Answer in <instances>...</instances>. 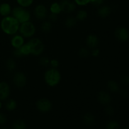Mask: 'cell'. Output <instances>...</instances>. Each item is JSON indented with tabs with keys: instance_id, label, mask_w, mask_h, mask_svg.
<instances>
[{
	"instance_id": "11",
	"label": "cell",
	"mask_w": 129,
	"mask_h": 129,
	"mask_svg": "<svg viewBox=\"0 0 129 129\" xmlns=\"http://www.w3.org/2000/svg\"><path fill=\"white\" fill-rule=\"evenodd\" d=\"M10 94V85L6 82H0V100H5Z\"/></svg>"
},
{
	"instance_id": "24",
	"label": "cell",
	"mask_w": 129,
	"mask_h": 129,
	"mask_svg": "<svg viewBox=\"0 0 129 129\" xmlns=\"http://www.w3.org/2000/svg\"><path fill=\"white\" fill-rule=\"evenodd\" d=\"M88 17V13L84 10H80L77 12L75 18L77 21H84Z\"/></svg>"
},
{
	"instance_id": "10",
	"label": "cell",
	"mask_w": 129,
	"mask_h": 129,
	"mask_svg": "<svg viewBox=\"0 0 129 129\" xmlns=\"http://www.w3.org/2000/svg\"><path fill=\"white\" fill-rule=\"evenodd\" d=\"M115 36L120 41L125 42L129 39V31L126 28L119 27L115 31Z\"/></svg>"
},
{
	"instance_id": "28",
	"label": "cell",
	"mask_w": 129,
	"mask_h": 129,
	"mask_svg": "<svg viewBox=\"0 0 129 129\" xmlns=\"http://www.w3.org/2000/svg\"><path fill=\"white\" fill-rule=\"evenodd\" d=\"M34 0H16V2L19 6L23 8H27L31 6L34 3Z\"/></svg>"
},
{
	"instance_id": "30",
	"label": "cell",
	"mask_w": 129,
	"mask_h": 129,
	"mask_svg": "<svg viewBox=\"0 0 129 129\" xmlns=\"http://www.w3.org/2000/svg\"><path fill=\"white\" fill-rule=\"evenodd\" d=\"M120 125L117 121L112 120L108 123L107 125V129H119Z\"/></svg>"
},
{
	"instance_id": "18",
	"label": "cell",
	"mask_w": 129,
	"mask_h": 129,
	"mask_svg": "<svg viewBox=\"0 0 129 129\" xmlns=\"http://www.w3.org/2000/svg\"><path fill=\"white\" fill-rule=\"evenodd\" d=\"M77 20L74 16H69L66 18L64 21V25L68 28H72L74 27L77 23Z\"/></svg>"
},
{
	"instance_id": "9",
	"label": "cell",
	"mask_w": 129,
	"mask_h": 129,
	"mask_svg": "<svg viewBox=\"0 0 129 129\" xmlns=\"http://www.w3.org/2000/svg\"><path fill=\"white\" fill-rule=\"evenodd\" d=\"M34 15L38 20H44L47 16V9L44 5L39 4L34 9Z\"/></svg>"
},
{
	"instance_id": "36",
	"label": "cell",
	"mask_w": 129,
	"mask_h": 129,
	"mask_svg": "<svg viewBox=\"0 0 129 129\" xmlns=\"http://www.w3.org/2000/svg\"><path fill=\"white\" fill-rule=\"evenodd\" d=\"M57 18H58V15H56V14L50 13V15H49V19L50 21H55L57 20Z\"/></svg>"
},
{
	"instance_id": "3",
	"label": "cell",
	"mask_w": 129,
	"mask_h": 129,
	"mask_svg": "<svg viewBox=\"0 0 129 129\" xmlns=\"http://www.w3.org/2000/svg\"><path fill=\"white\" fill-rule=\"evenodd\" d=\"M11 14L13 17H15L20 23L26 22L30 21L31 15L27 10L21 6H16L11 10Z\"/></svg>"
},
{
	"instance_id": "13",
	"label": "cell",
	"mask_w": 129,
	"mask_h": 129,
	"mask_svg": "<svg viewBox=\"0 0 129 129\" xmlns=\"http://www.w3.org/2000/svg\"><path fill=\"white\" fill-rule=\"evenodd\" d=\"M97 99L101 104L104 105H109L112 101L111 96L110 95L109 93L105 91H101L98 93Z\"/></svg>"
},
{
	"instance_id": "39",
	"label": "cell",
	"mask_w": 129,
	"mask_h": 129,
	"mask_svg": "<svg viewBox=\"0 0 129 129\" xmlns=\"http://www.w3.org/2000/svg\"><path fill=\"white\" fill-rule=\"evenodd\" d=\"M120 93L121 96H123V97L127 96V94H128V93H127V92L126 91H125V90H122V91H120Z\"/></svg>"
},
{
	"instance_id": "38",
	"label": "cell",
	"mask_w": 129,
	"mask_h": 129,
	"mask_svg": "<svg viewBox=\"0 0 129 129\" xmlns=\"http://www.w3.org/2000/svg\"><path fill=\"white\" fill-rule=\"evenodd\" d=\"M100 54V50L98 48H94V49H93V50L91 52V55H93V57H96L99 56Z\"/></svg>"
},
{
	"instance_id": "7",
	"label": "cell",
	"mask_w": 129,
	"mask_h": 129,
	"mask_svg": "<svg viewBox=\"0 0 129 129\" xmlns=\"http://www.w3.org/2000/svg\"><path fill=\"white\" fill-rule=\"evenodd\" d=\"M13 81L16 87L19 88H22L26 86V83H27V78L24 73L17 72L14 74Z\"/></svg>"
},
{
	"instance_id": "23",
	"label": "cell",
	"mask_w": 129,
	"mask_h": 129,
	"mask_svg": "<svg viewBox=\"0 0 129 129\" xmlns=\"http://www.w3.org/2000/svg\"><path fill=\"white\" fill-rule=\"evenodd\" d=\"M6 67L8 70L10 72H13L16 69V63L15 60L13 59H8L6 60Z\"/></svg>"
},
{
	"instance_id": "5",
	"label": "cell",
	"mask_w": 129,
	"mask_h": 129,
	"mask_svg": "<svg viewBox=\"0 0 129 129\" xmlns=\"http://www.w3.org/2000/svg\"><path fill=\"white\" fill-rule=\"evenodd\" d=\"M19 31L21 36L25 38H30L34 36L36 32V27L31 21L20 23L19 27Z\"/></svg>"
},
{
	"instance_id": "15",
	"label": "cell",
	"mask_w": 129,
	"mask_h": 129,
	"mask_svg": "<svg viewBox=\"0 0 129 129\" xmlns=\"http://www.w3.org/2000/svg\"><path fill=\"white\" fill-rule=\"evenodd\" d=\"M111 11H112V9L110 6L107 5H103V6L102 5L98 10L97 13L100 17L102 18H105L110 15Z\"/></svg>"
},
{
	"instance_id": "34",
	"label": "cell",
	"mask_w": 129,
	"mask_h": 129,
	"mask_svg": "<svg viewBox=\"0 0 129 129\" xmlns=\"http://www.w3.org/2000/svg\"><path fill=\"white\" fill-rule=\"evenodd\" d=\"M50 65L51 66L52 68H55V69H57L59 66V60L56 59H52V60H50Z\"/></svg>"
},
{
	"instance_id": "14",
	"label": "cell",
	"mask_w": 129,
	"mask_h": 129,
	"mask_svg": "<svg viewBox=\"0 0 129 129\" xmlns=\"http://www.w3.org/2000/svg\"><path fill=\"white\" fill-rule=\"evenodd\" d=\"M25 42L24 37L21 35H15L11 40V45L14 49H18L21 47Z\"/></svg>"
},
{
	"instance_id": "31",
	"label": "cell",
	"mask_w": 129,
	"mask_h": 129,
	"mask_svg": "<svg viewBox=\"0 0 129 129\" xmlns=\"http://www.w3.org/2000/svg\"><path fill=\"white\" fill-rule=\"evenodd\" d=\"M105 113L107 115L111 116L112 115H113V113H115V110L113 108V107H112L110 105H105Z\"/></svg>"
},
{
	"instance_id": "41",
	"label": "cell",
	"mask_w": 129,
	"mask_h": 129,
	"mask_svg": "<svg viewBox=\"0 0 129 129\" xmlns=\"http://www.w3.org/2000/svg\"><path fill=\"white\" fill-rule=\"evenodd\" d=\"M124 129H129V127H125V128H124Z\"/></svg>"
},
{
	"instance_id": "1",
	"label": "cell",
	"mask_w": 129,
	"mask_h": 129,
	"mask_svg": "<svg viewBox=\"0 0 129 129\" xmlns=\"http://www.w3.org/2000/svg\"><path fill=\"white\" fill-rule=\"evenodd\" d=\"M20 23L13 16H7L4 17L1 21L0 26L5 34L7 35H15L18 31Z\"/></svg>"
},
{
	"instance_id": "27",
	"label": "cell",
	"mask_w": 129,
	"mask_h": 129,
	"mask_svg": "<svg viewBox=\"0 0 129 129\" xmlns=\"http://www.w3.org/2000/svg\"><path fill=\"white\" fill-rule=\"evenodd\" d=\"M90 55V51L88 48L82 47L78 51V55L81 58H86Z\"/></svg>"
},
{
	"instance_id": "12",
	"label": "cell",
	"mask_w": 129,
	"mask_h": 129,
	"mask_svg": "<svg viewBox=\"0 0 129 129\" xmlns=\"http://www.w3.org/2000/svg\"><path fill=\"white\" fill-rule=\"evenodd\" d=\"M100 43L99 38L95 34H89L86 39V44L90 49H94L98 46Z\"/></svg>"
},
{
	"instance_id": "16",
	"label": "cell",
	"mask_w": 129,
	"mask_h": 129,
	"mask_svg": "<svg viewBox=\"0 0 129 129\" xmlns=\"http://www.w3.org/2000/svg\"><path fill=\"white\" fill-rule=\"evenodd\" d=\"M11 6L8 3H4L0 5V15L4 17L9 16L11 13Z\"/></svg>"
},
{
	"instance_id": "17",
	"label": "cell",
	"mask_w": 129,
	"mask_h": 129,
	"mask_svg": "<svg viewBox=\"0 0 129 129\" xmlns=\"http://www.w3.org/2000/svg\"><path fill=\"white\" fill-rule=\"evenodd\" d=\"M83 120L86 125L91 126L95 122V117H94V115L92 113H86L83 116Z\"/></svg>"
},
{
	"instance_id": "6",
	"label": "cell",
	"mask_w": 129,
	"mask_h": 129,
	"mask_svg": "<svg viewBox=\"0 0 129 129\" xmlns=\"http://www.w3.org/2000/svg\"><path fill=\"white\" fill-rule=\"evenodd\" d=\"M36 107L37 110L43 113L49 112L52 109V104L50 100L45 98H40L36 102Z\"/></svg>"
},
{
	"instance_id": "20",
	"label": "cell",
	"mask_w": 129,
	"mask_h": 129,
	"mask_svg": "<svg viewBox=\"0 0 129 129\" xmlns=\"http://www.w3.org/2000/svg\"><path fill=\"white\" fill-rule=\"evenodd\" d=\"M50 11L52 13L56 14V15L60 14L62 12L60 3L57 2L52 3L50 6Z\"/></svg>"
},
{
	"instance_id": "22",
	"label": "cell",
	"mask_w": 129,
	"mask_h": 129,
	"mask_svg": "<svg viewBox=\"0 0 129 129\" xmlns=\"http://www.w3.org/2000/svg\"><path fill=\"white\" fill-rule=\"evenodd\" d=\"M6 110L8 111H13L17 107V102L14 99H10L7 101L5 105Z\"/></svg>"
},
{
	"instance_id": "21",
	"label": "cell",
	"mask_w": 129,
	"mask_h": 129,
	"mask_svg": "<svg viewBox=\"0 0 129 129\" xmlns=\"http://www.w3.org/2000/svg\"><path fill=\"white\" fill-rule=\"evenodd\" d=\"M52 28V25L51 21H45L42 23L41 26H40V29H41L42 31L44 33H49L51 31Z\"/></svg>"
},
{
	"instance_id": "29",
	"label": "cell",
	"mask_w": 129,
	"mask_h": 129,
	"mask_svg": "<svg viewBox=\"0 0 129 129\" xmlns=\"http://www.w3.org/2000/svg\"><path fill=\"white\" fill-rule=\"evenodd\" d=\"M50 59L47 56H42L39 60V64L43 67H47L50 64Z\"/></svg>"
},
{
	"instance_id": "33",
	"label": "cell",
	"mask_w": 129,
	"mask_h": 129,
	"mask_svg": "<svg viewBox=\"0 0 129 129\" xmlns=\"http://www.w3.org/2000/svg\"><path fill=\"white\" fill-rule=\"evenodd\" d=\"M121 83H123L125 85H128L129 84V76L123 74L120 77Z\"/></svg>"
},
{
	"instance_id": "19",
	"label": "cell",
	"mask_w": 129,
	"mask_h": 129,
	"mask_svg": "<svg viewBox=\"0 0 129 129\" xmlns=\"http://www.w3.org/2000/svg\"><path fill=\"white\" fill-rule=\"evenodd\" d=\"M107 86L108 90L110 91L111 92L115 93V92H117L119 91V86H118V84L115 81L109 80L108 81V83H107Z\"/></svg>"
},
{
	"instance_id": "32",
	"label": "cell",
	"mask_w": 129,
	"mask_h": 129,
	"mask_svg": "<svg viewBox=\"0 0 129 129\" xmlns=\"http://www.w3.org/2000/svg\"><path fill=\"white\" fill-rule=\"evenodd\" d=\"M74 1L76 5L81 6H86L91 2V0H74Z\"/></svg>"
},
{
	"instance_id": "2",
	"label": "cell",
	"mask_w": 129,
	"mask_h": 129,
	"mask_svg": "<svg viewBox=\"0 0 129 129\" xmlns=\"http://www.w3.org/2000/svg\"><path fill=\"white\" fill-rule=\"evenodd\" d=\"M44 80L48 86L55 87L60 83L61 81V74L57 69L50 68L45 71L44 74Z\"/></svg>"
},
{
	"instance_id": "42",
	"label": "cell",
	"mask_w": 129,
	"mask_h": 129,
	"mask_svg": "<svg viewBox=\"0 0 129 129\" xmlns=\"http://www.w3.org/2000/svg\"><path fill=\"white\" fill-rule=\"evenodd\" d=\"M1 129H8L7 128H1Z\"/></svg>"
},
{
	"instance_id": "26",
	"label": "cell",
	"mask_w": 129,
	"mask_h": 129,
	"mask_svg": "<svg viewBox=\"0 0 129 129\" xmlns=\"http://www.w3.org/2000/svg\"><path fill=\"white\" fill-rule=\"evenodd\" d=\"M26 123L22 120H17L13 124V129H26Z\"/></svg>"
},
{
	"instance_id": "35",
	"label": "cell",
	"mask_w": 129,
	"mask_h": 129,
	"mask_svg": "<svg viewBox=\"0 0 129 129\" xmlns=\"http://www.w3.org/2000/svg\"><path fill=\"white\" fill-rule=\"evenodd\" d=\"M105 0H91L90 3L96 6H100L104 3Z\"/></svg>"
},
{
	"instance_id": "8",
	"label": "cell",
	"mask_w": 129,
	"mask_h": 129,
	"mask_svg": "<svg viewBox=\"0 0 129 129\" xmlns=\"http://www.w3.org/2000/svg\"><path fill=\"white\" fill-rule=\"evenodd\" d=\"M62 12L66 13H71L73 12L76 8V5L75 3L70 0H62L60 3Z\"/></svg>"
},
{
	"instance_id": "37",
	"label": "cell",
	"mask_w": 129,
	"mask_h": 129,
	"mask_svg": "<svg viewBox=\"0 0 129 129\" xmlns=\"http://www.w3.org/2000/svg\"><path fill=\"white\" fill-rule=\"evenodd\" d=\"M7 121V118L6 115L2 113H0V125H3Z\"/></svg>"
},
{
	"instance_id": "4",
	"label": "cell",
	"mask_w": 129,
	"mask_h": 129,
	"mask_svg": "<svg viewBox=\"0 0 129 129\" xmlns=\"http://www.w3.org/2000/svg\"><path fill=\"white\" fill-rule=\"evenodd\" d=\"M27 44L30 47L31 54L32 55L38 56L44 52L45 47L44 43L40 39L38 38H33L28 42Z\"/></svg>"
},
{
	"instance_id": "40",
	"label": "cell",
	"mask_w": 129,
	"mask_h": 129,
	"mask_svg": "<svg viewBox=\"0 0 129 129\" xmlns=\"http://www.w3.org/2000/svg\"><path fill=\"white\" fill-rule=\"evenodd\" d=\"M1 107H2V103H1V101L0 100V109L1 108Z\"/></svg>"
},
{
	"instance_id": "25",
	"label": "cell",
	"mask_w": 129,
	"mask_h": 129,
	"mask_svg": "<svg viewBox=\"0 0 129 129\" xmlns=\"http://www.w3.org/2000/svg\"><path fill=\"white\" fill-rule=\"evenodd\" d=\"M19 50H20V52H21L22 56H27V55L31 54V52H30V47H29L28 44L26 43V44H24L21 47L18 48Z\"/></svg>"
}]
</instances>
